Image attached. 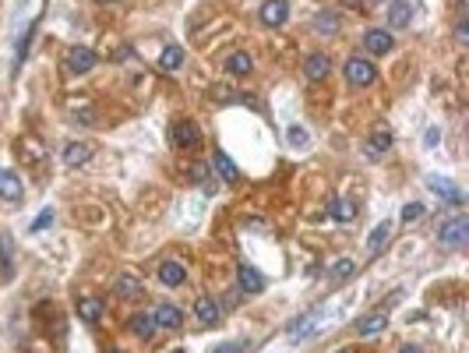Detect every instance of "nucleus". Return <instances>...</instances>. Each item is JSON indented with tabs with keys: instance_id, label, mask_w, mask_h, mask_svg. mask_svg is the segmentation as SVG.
<instances>
[{
	"instance_id": "nucleus-1",
	"label": "nucleus",
	"mask_w": 469,
	"mask_h": 353,
	"mask_svg": "<svg viewBox=\"0 0 469 353\" xmlns=\"http://www.w3.org/2000/svg\"><path fill=\"white\" fill-rule=\"evenodd\" d=\"M346 81L357 85V88H367L377 81V68L367 61V57H349L346 61Z\"/></svg>"
},
{
	"instance_id": "nucleus-2",
	"label": "nucleus",
	"mask_w": 469,
	"mask_h": 353,
	"mask_svg": "<svg viewBox=\"0 0 469 353\" xmlns=\"http://www.w3.org/2000/svg\"><path fill=\"white\" fill-rule=\"evenodd\" d=\"M469 241V219L466 216H455L448 223H441V230H437V244L441 248H462Z\"/></svg>"
},
{
	"instance_id": "nucleus-3",
	"label": "nucleus",
	"mask_w": 469,
	"mask_h": 353,
	"mask_svg": "<svg viewBox=\"0 0 469 353\" xmlns=\"http://www.w3.org/2000/svg\"><path fill=\"white\" fill-rule=\"evenodd\" d=\"M321 314H325V304H314L307 314H300V318L286 329V336H289V339H304V336H311V332L321 325Z\"/></svg>"
},
{
	"instance_id": "nucleus-4",
	"label": "nucleus",
	"mask_w": 469,
	"mask_h": 353,
	"mask_svg": "<svg viewBox=\"0 0 469 353\" xmlns=\"http://www.w3.org/2000/svg\"><path fill=\"white\" fill-rule=\"evenodd\" d=\"M392 46H395V36L388 28H367L364 32V50L371 57H385V53H392Z\"/></svg>"
},
{
	"instance_id": "nucleus-5",
	"label": "nucleus",
	"mask_w": 469,
	"mask_h": 353,
	"mask_svg": "<svg viewBox=\"0 0 469 353\" xmlns=\"http://www.w3.org/2000/svg\"><path fill=\"white\" fill-rule=\"evenodd\" d=\"M96 64H99L96 50H89V46H71L67 50V71L71 74H89Z\"/></svg>"
},
{
	"instance_id": "nucleus-6",
	"label": "nucleus",
	"mask_w": 469,
	"mask_h": 353,
	"mask_svg": "<svg viewBox=\"0 0 469 353\" xmlns=\"http://www.w3.org/2000/svg\"><path fill=\"white\" fill-rule=\"evenodd\" d=\"M258 18H261V25L279 28V25H286V18H289V4H286V0H265V4L258 8Z\"/></svg>"
},
{
	"instance_id": "nucleus-7",
	"label": "nucleus",
	"mask_w": 469,
	"mask_h": 353,
	"mask_svg": "<svg viewBox=\"0 0 469 353\" xmlns=\"http://www.w3.org/2000/svg\"><path fill=\"white\" fill-rule=\"evenodd\" d=\"M173 145H177V149H198V145H201L198 124L194 121H177V124H173Z\"/></svg>"
},
{
	"instance_id": "nucleus-8",
	"label": "nucleus",
	"mask_w": 469,
	"mask_h": 353,
	"mask_svg": "<svg viewBox=\"0 0 469 353\" xmlns=\"http://www.w3.org/2000/svg\"><path fill=\"white\" fill-rule=\"evenodd\" d=\"M427 188H430L434 194H441L448 205H462V191L448 181V176H441V173H430V176H427Z\"/></svg>"
},
{
	"instance_id": "nucleus-9",
	"label": "nucleus",
	"mask_w": 469,
	"mask_h": 353,
	"mask_svg": "<svg viewBox=\"0 0 469 353\" xmlns=\"http://www.w3.org/2000/svg\"><path fill=\"white\" fill-rule=\"evenodd\" d=\"M152 321H156V329H180V321H184V311L180 307H173V304H159L152 311Z\"/></svg>"
},
{
	"instance_id": "nucleus-10",
	"label": "nucleus",
	"mask_w": 469,
	"mask_h": 353,
	"mask_svg": "<svg viewBox=\"0 0 469 353\" xmlns=\"http://www.w3.org/2000/svg\"><path fill=\"white\" fill-rule=\"evenodd\" d=\"M237 283H240V290L244 293H261L265 290V276H261L254 265H247V261H240V269H237Z\"/></svg>"
},
{
	"instance_id": "nucleus-11",
	"label": "nucleus",
	"mask_w": 469,
	"mask_h": 353,
	"mask_svg": "<svg viewBox=\"0 0 469 353\" xmlns=\"http://www.w3.org/2000/svg\"><path fill=\"white\" fill-rule=\"evenodd\" d=\"M364 149H367V156H371V159H381V156H385V152L392 149V131H388V128H374Z\"/></svg>"
},
{
	"instance_id": "nucleus-12",
	"label": "nucleus",
	"mask_w": 469,
	"mask_h": 353,
	"mask_svg": "<svg viewBox=\"0 0 469 353\" xmlns=\"http://www.w3.org/2000/svg\"><path fill=\"white\" fill-rule=\"evenodd\" d=\"M304 74L311 81H325L332 74V61H329V53H311L307 57V64H304Z\"/></svg>"
},
{
	"instance_id": "nucleus-13",
	"label": "nucleus",
	"mask_w": 469,
	"mask_h": 353,
	"mask_svg": "<svg viewBox=\"0 0 469 353\" xmlns=\"http://www.w3.org/2000/svg\"><path fill=\"white\" fill-rule=\"evenodd\" d=\"M159 283L163 286H180L187 283V269H184V261H159Z\"/></svg>"
},
{
	"instance_id": "nucleus-14",
	"label": "nucleus",
	"mask_w": 469,
	"mask_h": 353,
	"mask_svg": "<svg viewBox=\"0 0 469 353\" xmlns=\"http://www.w3.org/2000/svg\"><path fill=\"white\" fill-rule=\"evenodd\" d=\"M385 325H388V314L385 311H371V314H364L357 321V336H377V332H385Z\"/></svg>"
},
{
	"instance_id": "nucleus-15",
	"label": "nucleus",
	"mask_w": 469,
	"mask_h": 353,
	"mask_svg": "<svg viewBox=\"0 0 469 353\" xmlns=\"http://www.w3.org/2000/svg\"><path fill=\"white\" fill-rule=\"evenodd\" d=\"M21 194H25V188L18 181V173L0 170V198H4V201H21Z\"/></svg>"
},
{
	"instance_id": "nucleus-16",
	"label": "nucleus",
	"mask_w": 469,
	"mask_h": 353,
	"mask_svg": "<svg viewBox=\"0 0 469 353\" xmlns=\"http://www.w3.org/2000/svg\"><path fill=\"white\" fill-rule=\"evenodd\" d=\"M14 272V241L11 233H0V279H11Z\"/></svg>"
},
{
	"instance_id": "nucleus-17",
	"label": "nucleus",
	"mask_w": 469,
	"mask_h": 353,
	"mask_svg": "<svg viewBox=\"0 0 469 353\" xmlns=\"http://www.w3.org/2000/svg\"><path fill=\"white\" fill-rule=\"evenodd\" d=\"M92 159V145L89 141H67L64 145V163L67 166H81V163H89Z\"/></svg>"
},
{
	"instance_id": "nucleus-18",
	"label": "nucleus",
	"mask_w": 469,
	"mask_h": 353,
	"mask_svg": "<svg viewBox=\"0 0 469 353\" xmlns=\"http://www.w3.org/2000/svg\"><path fill=\"white\" fill-rule=\"evenodd\" d=\"M212 170L222 176L226 184H237V181H240V170H237V163H233L226 152H216V159H212Z\"/></svg>"
},
{
	"instance_id": "nucleus-19",
	"label": "nucleus",
	"mask_w": 469,
	"mask_h": 353,
	"mask_svg": "<svg viewBox=\"0 0 469 353\" xmlns=\"http://www.w3.org/2000/svg\"><path fill=\"white\" fill-rule=\"evenodd\" d=\"M194 318L205 321V325H216V321H219V304H216V297H198Z\"/></svg>"
},
{
	"instance_id": "nucleus-20",
	"label": "nucleus",
	"mask_w": 469,
	"mask_h": 353,
	"mask_svg": "<svg viewBox=\"0 0 469 353\" xmlns=\"http://www.w3.org/2000/svg\"><path fill=\"white\" fill-rule=\"evenodd\" d=\"M251 68H254V61H251V53H244V50H237V53H229L226 57V71L229 74H251Z\"/></svg>"
},
{
	"instance_id": "nucleus-21",
	"label": "nucleus",
	"mask_w": 469,
	"mask_h": 353,
	"mask_svg": "<svg viewBox=\"0 0 469 353\" xmlns=\"http://www.w3.org/2000/svg\"><path fill=\"white\" fill-rule=\"evenodd\" d=\"M388 237H392V223L385 219V223H377V226L371 230V237H367V251H371V254H377L381 248L388 244Z\"/></svg>"
},
{
	"instance_id": "nucleus-22",
	"label": "nucleus",
	"mask_w": 469,
	"mask_h": 353,
	"mask_svg": "<svg viewBox=\"0 0 469 353\" xmlns=\"http://www.w3.org/2000/svg\"><path fill=\"white\" fill-rule=\"evenodd\" d=\"M409 21H413V8H409L406 0H395V4L388 8V25L392 28H406Z\"/></svg>"
},
{
	"instance_id": "nucleus-23",
	"label": "nucleus",
	"mask_w": 469,
	"mask_h": 353,
	"mask_svg": "<svg viewBox=\"0 0 469 353\" xmlns=\"http://www.w3.org/2000/svg\"><path fill=\"white\" fill-rule=\"evenodd\" d=\"M329 216H332L335 223H349V219H357V205L346 201V198H335V201L329 205Z\"/></svg>"
},
{
	"instance_id": "nucleus-24",
	"label": "nucleus",
	"mask_w": 469,
	"mask_h": 353,
	"mask_svg": "<svg viewBox=\"0 0 469 353\" xmlns=\"http://www.w3.org/2000/svg\"><path fill=\"white\" fill-rule=\"evenodd\" d=\"M159 68H163V71H169V74H173V71H180V68H184V50H180V46H166V50H163V57H159Z\"/></svg>"
},
{
	"instance_id": "nucleus-25",
	"label": "nucleus",
	"mask_w": 469,
	"mask_h": 353,
	"mask_svg": "<svg viewBox=\"0 0 469 353\" xmlns=\"http://www.w3.org/2000/svg\"><path fill=\"white\" fill-rule=\"evenodd\" d=\"M131 332H134L138 339H152V332H156L152 314H131Z\"/></svg>"
},
{
	"instance_id": "nucleus-26",
	"label": "nucleus",
	"mask_w": 469,
	"mask_h": 353,
	"mask_svg": "<svg viewBox=\"0 0 469 353\" xmlns=\"http://www.w3.org/2000/svg\"><path fill=\"white\" fill-rule=\"evenodd\" d=\"M353 272H357V261H353V258H339L332 269H329V283H342V279H349Z\"/></svg>"
},
{
	"instance_id": "nucleus-27",
	"label": "nucleus",
	"mask_w": 469,
	"mask_h": 353,
	"mask_svg": "<svg viewBox=\"0 0 469 353\" xmlns=\"http://www.w3.org/2000/svg\"><path fill=\"white\" fill-rule=\"evenodd\" d=\"M103 311H106V307H103V301H96V297H81V301H78V314H81L85 321H99Z\"/></svg>"
},
{
	"instance_id": "nucleus-28",
	"label": "nucleus",
	"mask_w": 469,
	"mask_h": 353,
	"mask_svg": "<svg viewBox=\"0 0 469 353\" xmlns=\"http://www.w3.org/2000/svg\"><path fill=\"white\" fill-rule=\"evenodd\" d=\"M116 297H138V293H141V279L138 276H131V272H124L121 279H116Z\"/></svg>"
},
{
	"instance_id": "nucleus-29",
	"label": "nucleus",
	"mask_w": 469,
	"mask_h": 353,
	"mask_svg": "<svg viewBox=\"0 0 469 353\" xmlns=\"http://www.w3.org/2000/svg\"><path fill=\"white\" fill-rule=\"evenodd\" d=\"M314 28L321 36H332V32H339V14L335 11H321L317 18H314Z\"/></svg>"
},
{
	"instance_id": "nucleus-30",
	"label": "nucleus",
	"mask_w": 469,
	"mask_h": 353,
	"mask_svg": "<svg viewBox=\"0 0 469 353\" xmlns=\"http://www.w3.org/2000/svg\"><path fill=\"white\" fill-rule=\"evenodd\" d=\"M286 138H289L293 149H307V145H311V134H307V128H300V124L286 128Z\"/></svg>"
},
{
	"instance_id": "nucleus-31",
	"label": "nucleus",
	"mask_w": 469,
	"mask_h": 353,
	"mask_svg": "<svg viewBox=\"0 0 469 353\" xmlns=\"http://www.w3.org/2000/svg\"><path fill=\"white\" fill-rule=\"evenodd\" d=\"M417 219H424V205H420V201L402 205V223H417Z\"/></svg>"
},
{
	"instance_id": "nucleus-32",
	"label": "nucleus",
	"mask_w": 469,
	"mask_h": 353,
	"mask_svg": "<svg viewBox=\"0 0 469 353\" xmlns=\"http://www.w3.org/2000/svg\"><path fill=\"white\" fill-rule=\"evenodd\" d=\"M191 184H205V188H209V166H205V163L191 166Z\"/></svg>"
},
{
	"instance_id": "nucleus-33",
	"label": "nucleus",
	"mask_w": 469,
	"mask_h": 353,
	"mask_svg": "<svg viewBox=\"0 0 469 353\" xmlns=\"http://www.w3.org/2000/svg\"><path fill=\"white\" fill-rule=\"evenodd\" d=\"M53 223V209H46V212H39L36 216V223H32V233H39V230H46Z\"/></svg>"
},
{
	"instance_id": "nucleus-34",
	"label": "nucleus",
	"mask_w": 469,
	"mask_h": 353,
	"mask_svg": "<svg viewBox=\"0 0 469 353\" xmlns=\"http://www.w3.org/2000/svg\"><path fill=\"white\" fill-rule=\"evenodd\" d=\"M212 99H216V103H229V99H233V88L216 85V88H212Z\"/></svg>"
},
{
	"instance_id": "nucleus-35",
	"label": "nucleus",
	"mask_w": 469,
	"mask_h": 353,
	"mask_svg": "<svg viewBox=\"0 0 469 353\" xmlns=\"http://www.w3.org/2000/svg\"><path fill=\"white\" fill-rule=\"evenodd\" d=\"M455 39H459V43H469V25H466V18L455 25Z\"/></svg>"
},
{
	"instance_id": "nucleus-36",
	"label": "nucleus",
	"mask_w": 469,
	"mask_h": 353,
	"mask_svg": "<svg viewBox=\"0 0 469 353\" xmlns=\"http://www.w3.org/2000/svg\"><path fill=\"white\" fill-rule=\"evenodd\" d=\"M216 353H244V346H240V343H226V346H219Z\"/></svg>"
},
{
	"instance_id": "nucleus-37",
	"label": "nucleus",
	"mask_w": 469,
	"mask_h": 353,
	"mask_svg": "<svg viewBox=\"0 0 469 353\" xmlns=\"http://www.w3.org/2000/svg\"><path fill=\"white\" fill-rule=\"evenodd\" d=\"M437 138H441V134H437V128H430L427 131V145H437Z\"/></svg>"
},
{
	"instance_id": "nucleus-38",
	"label": "nucleus",
	"mask_w": 469,
	"mask_h": 353,
	"mask_svg": "<svg viewBox=\"0 0 469 353\" xmlns=\"http://www.w3.org/2000/svg\"><path fill=\"white\" fill-rule=\"evenodd\" d=\"M399 353H424V350H420V346H402Z\"/></svg>"
},
{
	"instance_id": "nucleus-39",
	"label": "nucleus",
	"mask_w": 469,
	"mask_h": 353,
	"mask_svg": "<svg viewBox=\"0 0 469 353\" xmlns=\"http://www.w3.org/2000/svg\"><path fill=\"white\" fill-rule=\"evenodd\" d=\"M99 4H113V0H99Z\"/></svg>"
},
{
	"instance_id": "nucleus-40",
	"label": "nucleus",
	"mask_w": 469,
	"mask_h": 353,
	"mask_svg": "<svg viewBox=\"0 0 469 353\" xmlns=\"http://www.w3.org/2000/svg\"><path fill=\"white\" fill-rule=\"evenodd\" d=\"M339 353H353V350H339Z\"/></svg>"
},
{
	"instance_id": "nucleus-41",
	"label": "nucleus",
	"mask_w": 469,
	"mask_h": 353,
	"mask_svg": "<svg viewBox=\"0 0 469 353\" xmlns=\"http://www.w3.org/2000/svg\"><path fill=\"white\" fill-rule=\"evenodd\" d=\"M113 353H121V350H113Z\"/></svg>"
},
{
	"instance_id": "nucleus-42",
	"label": "nucleus",
	"mask_w": 469,
	"mask_h": 353,
	"mask_svg": "<svg viewBox=\"0 0 469 353\" xmlns=\"http://www.w3.org/2000/svg\"><path fill=\"white\" fill-rule=\"evenodd\" d=\"M177 353H180V350H177Z\"/></svg>"
}]
</instances>
